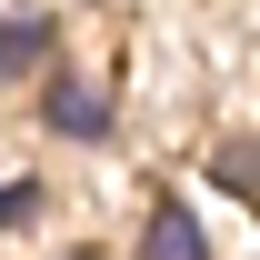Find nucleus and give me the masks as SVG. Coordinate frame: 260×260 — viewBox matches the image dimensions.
Returning <instances> with one entry per match:
<instances>
[{"label":"nucleus","mask_w":260,"mask_h":260,"mask_svg":"<svg viewBox=\"0 0 260 260\" xmlns=\"http://www.w3.org/2000/svg\"><path fill=\"white\" fill-rule=\"evenodd\" d=\"M140 260H210V240H200V220L180 210V200H160L150 230H140Z\"/></svg>","instance_id":"nucleus-2"},{"label":"nucleus","mask_w":260,"mask_h":260,"mask_svg":"<svg viewBox=\"0 0 260 260\" xmlns=\"http://www.w3.org/2000/svg\"><path fill=\"white\" fill-rule=\"evenodd\" d=\"M30 60H50V20H0V90H10Z\"/></svg>","instance_id":"nucleus-3"},{"label":"nucleus","mask_w":260,"mask_h":260,"mask_svg":"<svg viewBox=\"0 0 260 260\" xmlns=\"http://www.w3.org/2000/svg\"><path fill=\"white\" fill-rule=\"evenodd\" d=\"M40 110H50V130H70V140H110V100H100L90 80H70V70H50Z\"/></svg>","instance_id":"nucleus-1"},{"label":"nucleus","mask_w":260,"mask_h":260,"mask_svg":"<svg viewBox=\"0 0 260 260\" xmlns=\"http://www.w3.org/2000/svg\"><path fill=\"white\" fill-rule=\"evenodd\" d=\"M30 200H40L30 180H10V190H0V220H20V210H30Z\"/></svg>","instance_id":"nucleus-4"}]
</instances>
